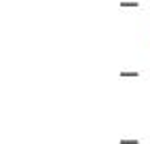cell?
<instances>
[{"label":"cell","mask_w":150,"mask_h":144,"mask_svg":"<svg viewBox=\"0 0 150 144\" xmlns=\"http://www.w3.org/2000/svg\"><path fill=\"white\" fill-rule=\"evenodd\" d=\"M121 76H125V78H131V76H133V78H137V76H139V72H135V70H133V72L123 70V72H121Z\"/></svg>","instance_id":"1"},{"label":"cell","mask_w":150,"mask_h":144,"mask_svg":"<svg viewBox=\"0 0 150 144\" xmlns=\"http://www.w3.org/2000/svg\"><path fill=\"white\" fill-rule=\"evenodd\" d=\"M121 6H125V9H129V6L137 9V6H139V2H135V0H133V2H129V0H123V2H121Z\"/></svg>","instance_id":"2"},{"label":"cell","mask_w":150,"mask_h":144,"mask_svg":"<svg viewBox=\"0 0 150 144\" xmlns=\"http://www.w3.org/2000/svg\"><path fill=\"white\" fill-rule=\"evenodd\" d=\"M121 144H139V140H135V138H133V140H131V138H123Z\"/></svg>","instance_id":"3"}]
</instances>
